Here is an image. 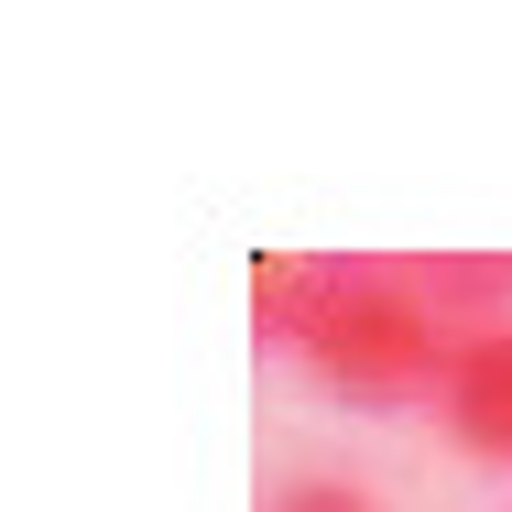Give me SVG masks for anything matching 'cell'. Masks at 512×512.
Wrapping results in <instances>:
<instances>
[{"label": "cell", "mask_w": 512, "mask_h": 512, "mask_svg": "<svg viewBox=\"0 0 512 512\" xmlns=\"http://www.w3.org/2000/svg\"><path fill=\"white\" fill-rule=\"evenodd\" d=\"M404 273H414V295L447 316L458 338L512 316V262H502V251H447V262H404Z\"/></svg>", "instance_id": "4"}, {"label": "cell", "mask_w": 512, "mask_h": 512, "mask_svg": "<svg viewBox=\"0 0 512 512\" xmlns=\"http://www.w3.org/2000/svg\"><path fill=\"white\" fill-rule=\"evenodd\" d=\"M262 512H382V502H371L360 480H327V469H295V480H284V491H273Z\"/></svg>", "instance_id": "5"}, {"label": "cell", "mask_w": 512, "mask_h": 512, "mask_svg": "<svg viewBox=\"0 0 512 512\" xmlns=\"http://www.w3.org/2000/svg\"><path fill=\"white\" fill-rule=\"evenodd\" d=\"M436 425H447V436H458L480 469H512V316L458 338L447 393H436Z\"/></svg>", "instance_id": "2"}, {"label": "cell", "mask_w": 512, "mask_h": 512, "mask_svg": "<svg viewBox=\"0 0 512 512\" xmlns=\"http://www.w3.org/2000/svg\"><path fill=\"white\" fill-rule=\"evenodd\" d=\"M316 371V393H338L349 414H404L447 393V360H458V327L414 295L404 262H360L349 295L316 316V338L295 349Z\"/></svg>", "instance_id": "1"}, {"label": "cell", "mask_w": 512, "mask_h": 512, "mask_svg": "<svg viewBox=\"0 0 512 512\" xmlns=\"http://www.w3.org/2000/svg\"><path fill=\"white\" fill-rule=\"evenodd\" d=\"M349 273H360V262H327V251H273V262H251V327L284 338V349H306L316 316L349 295Z\"/></svg>", "instance_id": "3"}]
</instances>
